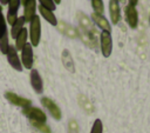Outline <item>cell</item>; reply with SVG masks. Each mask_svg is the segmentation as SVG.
Segmentation results:
<instances>
[{"label":"cell","instance_id":"obj_1","mask_svg":"<svg viewBox=\"0 0 150 133\" xmlns=\"http://www.w3.org/2000/svg\"><path fill=\"white\" fill-rule=\"evenodd\" d=\"M29 36H30V45L32 46H38L40 42L41 38V22H40V16L34 15L33 19L29 21Z\"/></svg>","mask_w":150,"mask_h":133},{"label":"cell","instance_id":"obj_2","mask_svg":"<svg viewBox=\"0 0 150 133\" xmlns=\"http://www.w3.org/2000/svg\"><path fill=\"white\" fill-rule=\"evenodd\" d=\"M22 113L26 117H28L29 121L46 122V120H47V117H46L45 112H42V109H40L38 107H32V106L25 107V108H22Z\"/></svg>","mask_w":150,"mask_h":133},{"label":"cell","instance_id":"obj_3","mask_svg":"<svg viewBox=\"0 0 150 133\" xmlns=\"http://www.w3.org/2000/svg\"><path fill=\"white\" fill-rule=\"evenodd\" d=\"M100 40H101V51L104 58L110 56L111 51H112V39H111V34L109 32H101L100 35Z\"/></svg>","mask_w":150,"mask_h":133},{"label":"cell","instance_id":"obj_4","mask_svg":"<svg viewBox=\"0 0 150 133\" xmlns=\"http://www.w3.org/2000/svg\"><path fill=\"white\" fill-rule=\"evenodd\" d=\"M76 16H77V20H79V24H80V28L84 29L86 32L93 33L94 35H96V34H97V32H96V28H95V26H94L93 20H90V19H89L87 15H84L82 12H77Z\"/></svg>","mask_w":150,"mask_h":133},{"label":"cell","instance_id":"obj_5","mask_svg":"<svg viewBox=\"0 0 150 133\" xmlns=\"http://www.w3.org/2000/svg\"><path fill=\"white\" fill-rule=\"evenodd\" d=\"M6 55H7V60H8L9 65H11L14 69H16V71H19V72L22 71V64H21V61H20V59H19L16 48H15L14 46H9V47H8V51H7Z\"/></svg>","mask_w":150,"mask_h":133},{"label":"cell","instance_id":"obj_6","mask_svg":"<svg viewBox=\"0 0 150 133\" xmlns=\"http://www.w3.org/2000/svg\"><path fill=\"white\" fill-rule=\"evenodd\" d=\"M41 102L55 120H60L61 119V109L55 104V101H53L52 99L45 97V98H41Z\"/></svg>","mask_w":150,"mask_h":133},{"label":"cell","instance_id":"obj_7","mask_svg":"<svg viewBox=\"0 0 150 133\" xmlns=\"http://www.w3.org/2000/svg\"><path fill=\"white\" fill-rule=\"evenodd\" d=\"M5 98H6L11 104H13V105H15V106H20V107H22V108L28 107V106H30V104H32V101H30L29 99L22 98V97L18 95V94H15V93H13V92H6V93H5Z\"/></svg>","mask_w":150,"mask_h":133},{"label":"cell","instance_id":"obj_8","mask_svg":"<svg viewBox=\"0 0 150 133\" xmlns=\"http://www.w3.org/2000/svg\"><path fill=\"white\" fill-rule=\"evenodd\" d=\"M21 64L28 69L33 66V48L30 44H26L21 49Z\"/></svg>","mask_w":150,"mask_h":133},{"label":"cell","instance_id":"obj_9","mask_svg":"<svg viewBox=\"0 0 150 133\" xmlns=\"http://www.w3.org/2000/svg\"><path fill=\"white\" fill-rule=\"evenodd\" d=\"M125 12V20L128 22V25L130 26V28H136L137 27V22H138V15H137V11L135 8V6L132 5H127L124 8Z\"/></svg>","mask_w":150,"mask_h":133},{"label":"cell","instance_id":"obj_10","mask_svg":"<svg viewBox=\"0 0 150 133\" xmlns=\"http://www.w3.org/2000/svg\"><path fill=\"white\" fill-rule=\"evenodd\" d=\"M20 6V0H9L8 1V13H7V22L9 25H14L18 20V9Z\"/></svg>","mask_w":150,"mask_h":133},{"label":"cell","instance_id":"obj_11","mask_svg":"<svg viewBox=\"0 0 150 133\" xmlns=\"http://www.w3.org/2000/svg\"><path fill=\"white\" fill-rule=\"evenodd\" d=\"M77 35H80V38L82 39V41L89 46L90 48H96L97 47V39H96V35H94L93 33H89V32H86L84 29L82 28H77Z\"/></svg>","mask_w":150,"mask_h":133},{"label":"cell","instance_id":"obj_12","mask_svg":"<svg viewBox=\"0 0 150 133\" xmlns=\"http://www.w3.org/2000/svg\"><path fill=\"white\" fill-rule=\"evenodd\" d=\"M29 78H30V85H32L33 89L38 94H41L42 91H43V82H42V79H41L39 72L36 69H32L30 74H29Z\"/></svg>","mask_w":150,"mask_h":133},{"label":"cell","instance_id":"obj_13","mask_svg":"<svg viewBox=\"0 0 150 133\" xmlns=\"http://www.w3.org/2000/svg\"><path fill=\"white\" fill-rule=\"evenodd\" d=\"M91 20L102 31H105V32H109V33L111 32V26H110V24L108 22V20L103 15L97 14V13L94 12V13H91Z\"/></svg>","mask_w":150,"mask_h":133},{"label":"cell","instance_id":"obj_14","mask_svg":"<svg viewBox=\"0 0 150 133\" xmlns=\"http://www.w3.org/2000/svg\"><path fill=\"white\" fill-rule=\"evenodd\" d=\"M109 11H110V18L111 22L117 25L121 19V12H120V5L118 0H110L109 1Z\"/></svg>","mask_w":150,"mask_h":133},{"label":"cell","instance_id":"obj_15","mask_svg":"<svg viewBox=\"0 0 150 133\" xmlns=\"http://www.w3.org/2000/svg\"><path fill=\"white\" fill-rule=\"evenodd\" d=\"M22 4L25 5V20L26 21H30L33 19V16L35 15V0H22Z\"/></svg>","mask_w":150,"mask_h":133},{"label":"cell","instance_id":"obj_16","mask_svg":"<svg viewBox=\"0 0 150 133\" xmlns=\"http://www.w3.org/2000/svg\"><path fill=\"white\" fill-rule=\"evenodd\" d=\"M56 26H57L59 31H60L62 34H64V35H67V36H70V38H76V36H77V31H76L75 28H73L71 26H69L68 24H66L64 21L57 22Z\"/></svg>","mask_w":150,"mask_h":133},{"label":"cell","instance_id":"obj_17","mask_svg":"<svg viewBox=\"0 0 150 133\" xmlns=\"http://www.w3.org/2000/svg\"><path fill=\"white\" fill-rule=\"evenodd\" d=\"M39 12H40V14L42 15V18H45L50 25H53V26H56V25H57L56 16L54 15V13H52V11H49V9H47V8H45V7H42V6L40 5V6H39Z\"/></svg>","mask_w":150,"mask_h":133},{"label":"cell","instance_id":"obj_18","mask_svg":"<svg viewBox=\"0 0 150 133\" xmlns=\"http://www.w3.org/2000/svg\"><path fill=\"white\" fill-rule=\"evenodd\" d=\"M27 36H28V32H27V29L26 28H22V31L18 34V36L15 38V48L16 49H19V51H21L23 47H25V45L27 44Z\"/></svg>","mask_w":150,"mask_h":133},{"label":"cell","instance_id":"obj_19","mask_svg":"<svg viewBox=\"0 0 150 133\" xmlns=\"http://www.w3.org/2000/svg\"><path fill=\"white\" fill-rule=\"evenodd\" d=\"M62 64L66 67V69H68L69 72L74 73V71H75L74 62H73V59H71L70 53L67 49H63V52H62Z\"/></svg>","mask_w":150,"mask_h":133},{"label":"cell","instance_id":"obj_20","mask_svg":"<svg viewBox=\"0 0 150 133\" xmlns=\"http://www.w3.org/2000/svg\"><path fill=\"white\" fill-rule=\"evenodd\" d=\"M25 22H26V20H25V18H23V15H22V16L18 18V20L15 21V24L12 26V29H11V35H12V38H13V39H15V38L18 36V34H19V33L22 31Z\"/></svg>","mask_w":150,"mask_h":133},{"label":"cell","instance_id":"obj_21","mask_svg":"<svg viewBox=\"0 0 150 133\" xmlns=\"http://www.w3.org/2000/svg\"><path fill=\"white\" fill-rule=\"evenodd\" d=\"M30 124L35 127V128H38L41 133H52V131H50V128H49V126L48 125H46V122H39V121H30Z\"/></svg>","mask_w":150,"mask_h":133},{"label":"cell","instance_id":"obj_22","mask_svg":"<svg viewBox=\"0 0 150 133\" xmlns=\"http://www.w3.org/2000/svg\"><path fill=\"white\" fill-rule=\"evenodd\" d=\"M8 47H9V44H8V34L7 32L1 36L0 39V51L2 54H6L7 51H8Z\"/></svg>","mask_w":150,"mask_h":133},{"label":"cell","instance_id":"obj_23","mask_svg":"<svg viewBox=\"0 0 150 133\" xmlns=\"http://www.w3.org/2000/svg\"><path fill=\"white\" fill-rule=\"evenodd\" d=\"M91 6L95 11V13L101 14L104 12V5H103V0H91Z\"/></svg>","mask_w":150,"mask_h":133},{"label":"cell","instance_id":"obj_24","mask_svg":"<svg viewBox=\"0 0 150 133\" xmlns=\"http://www.w3.org/2000/svg\"><path fill=\"white\" fill-rule=\"evenodd\" d=\"M80 128H79V124L75 119H70L68 121V133H79Z\"/></svg>","mask_w":150,"mask_h":133},{"label":"cell","instance_id":"obj_25","mask_svg":"<svg viewBox=\"0 0 150 133\" xmlns=\"http://www.w3.org/2000/svg\"><path fill=\"white\" fill-rule=\"evenodd\" d=\"M103 132V125H102V121L100 119H96L93 124V127H91V131L90 133H102Z\"/></svg>","mask_w":150,"mask_h":133},{"label":"cell","instance_id":"obj_26","mask_svg":"<svg viewBox=\"0 0 150 133\" xmlns=\"http://www.w3.org/2000/svg\"><path fill=\"white\" fill-rule=\"evenodd\" d=\"M7 32V27H6V21H5V18L2 15V8L0 6V39L1 36Z\"/></svg>","mask_w":150,"mask_h":133},{"label":"cell","instance_id":"obj_27","mask_svg":"<svg viewBox=\"0 0 150 133\" xmlns=\"http://www.w3.org/2000/svg\"><path fill=\"white\" fill-rule=\"evenodd\" d=\"M39 1H40V5H41L42 7L49 9V11H52V12L56 8V5L54 4L53 0H39Z\"/></svg>","mask_w":150,"mask_h":133},{"label":"cell","instance_id":"obj_28","mask_svg":"<svg viewBox=\"0 0 150 133\" xmlns=\"http://www.w3.org/2000/svg\"><path fill=\"white\" fill-rule=\"evenodd\" d=\"M82 99L84 100V102H82V101H79L80 102V105L87 111V112H91L93 111V106H91V104H90V101L84 97V95H82Z\"/></svg>","mask_w":150,"mask_h":133},{"label":"cell","instance_id":"obj_29","mask_svg":"<svg viewBox=\"0 0 150 133\" xmlns=\"http://www.w3.org/2000/svg\"><path fill=\"white\" fill-rule=\"evenodd\" d=\"M137 2H138V0H129V4L132 5V6H135Z\"/></svg>","mask_w":150,"mask_h":133},{"label":"cell","instance_id":"obj_30","mask_svg":"<svg viewBox=\"0 0 150 133\" xmlns=\"http://www.w3.org/2000/svg\"><path fill=\"white\" fill-rule=\"evenodd\" d=\"M8 1H9V0H0V2H1L2 5H5V4H8Z\"/></svg>","mask_w":150,"mask_h":133},{"label":"cell","instance_id":"obj_31","mask_svg":"<svg viewBox=\"0 0 150 133\" xmlns=\"http://www.w3.org/2000/svg\"><path fill=\"white\" fill-rule=\"evenodd\" d=\"M53 1H54V4H55V5H56V4H60V2H61V0H53Z\"/></svg>","mask_w":150,"mask_h":133}]
</instances>
